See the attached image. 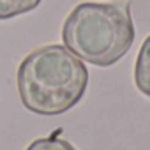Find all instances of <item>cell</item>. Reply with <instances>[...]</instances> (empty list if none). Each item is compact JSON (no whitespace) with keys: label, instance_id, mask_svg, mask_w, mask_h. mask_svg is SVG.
Returning <instances> with one entry per match:
<instances>
[{"label":"cell","instance_id":"cell-4","mask_svg":"<svg viewBox=\"0 0 150 150\" xmlns=\"http://www.w3.org/2000/svg\"><path fill=\"white\" fill-rule=\"evenodd\" d=\"M41 0H0V20H11L34 11Z\"/></svg>","mask_w":150,"mask_h":150},{"label":"cell","instance_id":"cell-1","mask_svg":"<svg viewBox=\"0 0 150 150\" xmlns=\"http://www.w3.org/2000/svg\"><path fill=\"white\" fill-rule=\"evenodd\" d=\"M23 106L35 115L55 117L74 108L88 85L83 60L65 46L48 44L27 55L16 74Z\"/></svg>","mask_w":150,"mask_h":150},{"label":"cell","instance_id":"cell-5","mask_svg":"<svg viewBox=\"0 0 150 150\" xmlns=\"http://www.w3.org/2000/svg\"><path fill=\"white\" fill-rule=\"evenodd\" d=\"M60 131L62 129H57L51 136L35 139L34 143H30L27 146V150H76L69 141L60 138Z\"/></svg>","mask_w":150,"mask_h":150},{"label":"cell","instance_id":"cell-3","mask_svg":"<svg viewBox=\"0 0 150 150\" xmlns=\"http://www.w3.org/2000/svg\"><path fill=\"white\" fill-rule=\"evenodd\" d=\"M134 81L141 94L150 97V35L143 41L136 65H134Z\"/></svg>","mask_w":150,"mask_h":150},{"label":"cell","instance_id":"cell-2","mask_svg":"<svg viewBox=\"0 0 150 150\" xmlns=\"http://www.w3.org/2000/svg\"><path fill=\"white\" fill-rule=\"evenodd\" d=\"M129 2H83L74 7L62 27L65 48L80 60L108 67L117 64L134 42Z\"/></svg>","mask_w":150,"mask_h":150}]
</instances>
